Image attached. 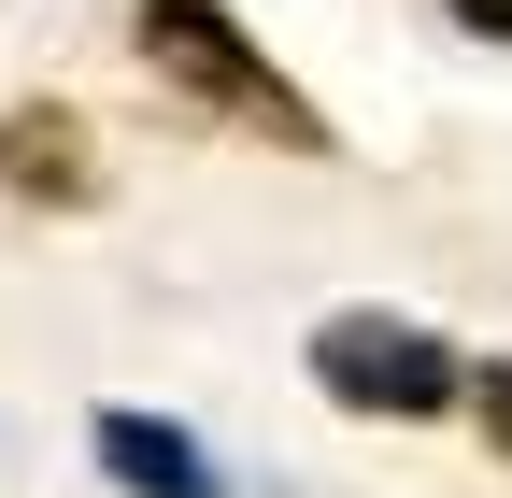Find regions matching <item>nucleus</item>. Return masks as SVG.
Segmentation results:
<instances>
[{"label": "nucleus", "instance_id": "nucleus-1", "mask_svg": "<svg viewBox=\"0 0 512 498\" xmlns=\"http://www.w3.org/2000/svg\"><path fill=\"white\" fill-rule=\"evenodd\" d=\"M143 57L185 86V100H214V114H242V129H271V143H299V157H328V114H313L271 57L242 43V15L228 0H143Z\"/></svg>", "mask_w": 512, "mask_h": 498}, {"label": "nucleus", "instance_id": "nucleus-2", "mask_svg": "<svg viewBox=\"0 0 512 498\" xmlns=\"http://www.w3.org/2000/svg\"><path fill=\"white\" fill-rule=\"evenodd\" d=\"M313 385H328L342 413L427 427V413H456V399H470V370L441 356L413 314H328V328H313Z\"/></svg>", "mask_w": 512, "mask_h": 498}, {"label": "nucleus", "instance_id": "nucleus-3", "mask_svg": "<svg viewBox=\"0 0 512 498\" xmlns=\"http://www.w3.org/2000/svg\"><path fill=\"white\" fill-rule=\"evenodd\" d=\"M0 185H15V200H57V214H72L86 185H100V143H86V114H57V100H15V114H0Z\"/></svg>", "mask_w": 512, "mask_h": 498}, {"label": "nucleus", "instance_id": "nucleus-4", "mask_svg": "<svg viewBox=\"0 0 512 498\" xmlns=\"http://www.w3.org/2000/svg\"><path fill=\"white\" fill-rule=\"evenodd\" d=\"M100 470H114L128 498H228L214 456L185 442V427H157V413H100Z\"/></svg>", "mask_w": 512, "mask_h": 498}, {"label": "nucleus", "instance_id": "nucleus-5", "mask_svg": "<svg viewBox=\"0 0 512 498\" xmlns=\"http://www.w3.org/2000/svg\"><path fill=\"white\" fill-rule=\"evenodd\" d=\"M470 399H484V442L512 456V356H498V370H470Z\"/></svg>", "mask_w": 512, "mask_h": 498}, {"label": "nucleus", "instance_id": "nucleus-6", "mask_svg": "<svg viewBox=\"0 0 512 498\" xmlns=\"http://www.w3.org/2000/svg\"><path fill=\"white\" fill-rule=\"evenodd\" d=\"M456 29L470 43H512V0H456Z\"/></svg>", "mask_w": 512, "mask_h": 498}]
</instances>
